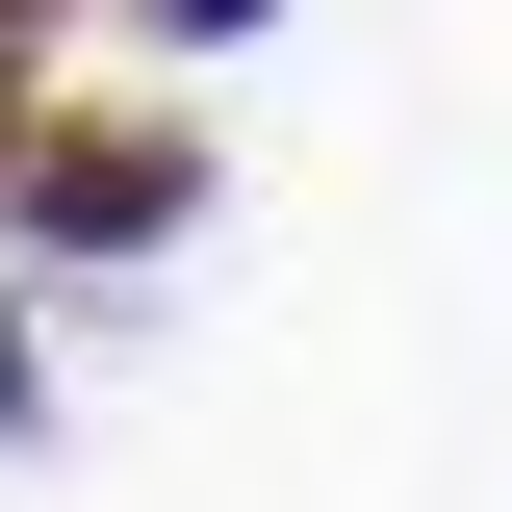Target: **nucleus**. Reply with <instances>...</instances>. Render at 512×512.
Listing matches in <instances>:
<instances>
[{
    "instance_id": "nucleus-1",
    "label": "nucleus",
    "mask_w": 512,
    "mask_h": 512,
    "mask_svg": "<svg viewBox=\"0 0 512 512\" xmlns=\"http://www.w3.org/2000/svg\"><path fill=\"white\" fill-rule=\"evenodd\" d=\"M0 410H26V359H0Z\"/></svg>"
}]
</instances>
